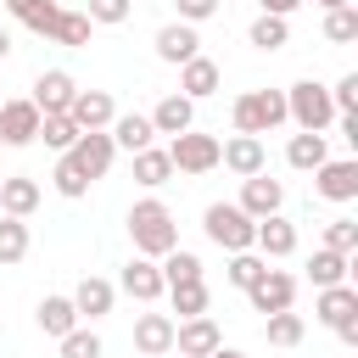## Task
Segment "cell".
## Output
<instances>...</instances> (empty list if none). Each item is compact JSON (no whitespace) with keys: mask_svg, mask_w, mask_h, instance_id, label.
<instances>
[{"mask_svg":"<svg viewBox=\"0 0 358 358\" xmlns=\"http://www.w3.org/2000/svg\"><path fill=\"white\" fill-rule=\"evenodd\" d=\"M129 235H134V257H168L173 246H179V224H173V207L168 201H157V196H145V201H134L129 207Z\"/></svg>","mask_w":358,"mask_h":358,"instance_id":"obj_1","label":"cell"},{"mask_svg":"<svg viewBox=\"0 0 358 358\" xmlns=\"http://www.w3.org/2000/svg\"><path fill=\"white\" fill-rule=\"evenodd\" d=\"M235 134H252V140H263L268 129H280L285 123V90H246V95H235Z\"/></svg>","mask_w":358,"mask_h":358,"instance_id":"obj_2","label":"cell"},{"mask_svg":"<svg viewBox=\"0 0 358 358\" xmlns=\"http://www.w3.org/2000/svg\"><path fill=\"white\" fill-rule=\"evenodd\" d=\"M285 117L302 129V134H324L330 123H336V106H330V90L324 84H313V78H302V84H291L285 90Z\"/></svg>","mask_w":358,"mask_h":358,"instance_id":"obj_3","label":"cell"},{"mask_svg":"<svg viewBox=\"0 0 358 358\" xmlns=\"http://www.w3.org/2000/svg\"><path fill=\"white\" fill-rule=\"evenodd\" d=\"M201 229H207V241L224 246V252H252V241H257V218H246L235 201H213V207L201 213Z\"/></svg>","mask_w":358,"mask_h":358,"instance_id":"obj_4","label":"cell"},{"mask_svg":"<svg viewBox=\"0 0 358 358\" xmlns=\"http://www.w3.org/2000/svg\"><path fill=\"white\" fill-rule=\"evenodd\" d=\"M168 162H173V173H213V168H218V140L185 129V134H173Z\"/></svg>","mask_w":358,"mask_h":358,"instance_id":"obj_5","label":"cell"},{"mask_svg":"<svg viewBox=\"0 0 358 358\" xmlns=\"http://www.w3.org/2000/svg\"><path fill=\"white\" fill-rule=\"evenodd\" d=\"M246 296H252V313H263V319H268V313H285V308L296 302V274H285V268H263L257 285H252Z\"/></svg>","mask_w":358,"mask_h":358,"instance_id":"obj_6","label":"cell"},{"mask_svg":"<svg viewBox=\"0 0 358 358\" xmlns=\"http://www.w3.org/2000/svg\"><path fill=\"white\" fill-rule=\"evenodd\" d=\"M173 347H179V358H207V352L224 347V330H218L213 313H196V319H179L173 324Z\"/></svg>","mask_w":358,"mask_h":358,"instance_id":"obj_7","label":"cell"},{"mask_svg":"<svg viewBox=\"0 0 358 358\" xmlns=\"http://www.w3.org/2000/svg\"><path fill=\"white\" fill-rule=\"evenodd\" d=\"M313 196H324V201H358V162L352 157L319 162L313 168Z\"/></svg>","mask_w":358,"mask_h":358,"instance_id":"obj_8","label":"cell"},{"mask_svg":"<svg viewBox=\"0 0 358 358\" xmlns=\"http://www.w3.org/2000/svg\"><path fill=\"white\" fill-rule=\"evenodd\" d=\"M67 117L78 123V134H101V129H112L117 106H112V95H106V90H78V95H73V106H67Z\"/></svg>","mask_w":358,"mask_h":358,"instance_id":"obj_9","label":"cell"},{"mask_svg":"<svg viewBox=\"0 0 358 358\" xmlns=\"http://www.w3.org/2000/svg\"><path fill=\"white\" fill-rule=\"evenodd\" d=\"M62 157H73V168H78L84 179H101V173L112 168L117 145H112V134L101 129V134H78V140H73V151H62Z\"/></svg>","mask_w":358,"mask_h":358,"instance_id":"obj_10","label":"cell"},{"mask_svg":"<svg viewBox=\"0 0 358 358\" xmlns=\"http://www.w3.org/2000/svg\"><path fill=\"white\" fill-rule=\"evenodd\" d=\"M218 162H224L229 173L252 179V173L268 168V151H263V140H252V134H229V140H218Z\"/></svg>","mask_w":358,"mask_h":358,"instance_id":"obj_11","label":"cell"},{"mask_svg":"<svg viewBox=\"0 0 358 358\" xmlns=\"http://www.w3.org/2000/svg\"><path fill=\"white\" fill-rule=\"evenodd\" d=\"M280 201H285V185H280V179H268V173L241 179V201H235V207H241L246 218H274Z\"/></svg>","mask_w":358,"mask_h":358,"instance_id":"obj_12","label":"cell"},{"mask_svg":"<svg viewBox=\"0 0 358 358\" xmlns=\"http://www.w3.org/2000/svg\"><path fill=\"white\" fill-rule=\"evenodd\" d=\"M39 140V106L22 95V101H6L0 106V145H34Z\"/></svg>","mask_w":358,"mask_h":358,"instance_id":"obj_13","label":"cell"},{"mask_svg":"<svg viewBox=\"0 0 358 358\" xmlns=\"http://www.w3.org/2000/svg\"><path fill=\"white\" fill-rule=\"evenodd\" d=\"M73 95H78V84H73V73H62V67H50V73H39L34 78V106H39V117H50V112H67L73 106Z\"/></svg>","mask_w":358,"mask_h":358,"instance_id":"obj_14","label":"cell"},{"mask_svg":"<svg viewBox=\"0 0 358 358\" xmlns=\"http://www.w3.org/2000/svg\"><path fill=\"white\" fill-rule=\"evenodd\" d=\"M117 285H123L134 302H157V296L168 291V285H162V268H157L151 257H129V263H123V274H117Z\"/></svg>","mask_w":358,"mask_h":358,"instance_id":"obj_15","label":"cell"},{"mask_svg":"<svg viewBox=\"0 0 358 358\" xmlns=\"http://www.w3.org/2000/svg\"><path fill=\"white\" fill-rule=\"evenodd\" d=\"M157 56H162V62H173V67H185L190 56H201L196 28H190V22H168V28H157Z\"/></svg>","mask_w":358,"mask_h":358,"instance_id":"obj_16","label":"cell"},{"mask_svg":"<svg viewBox=\"0 0 358 358\" xmlns=\"http://www.w3.org/2000/svg\"><path fill=\"white\" fill-rule=\"evenodd\" d=\"M218 84H224V73H218V62H207V56H190V62L179 67V95H185V101H207Z\"/></svg>","mask_w":358,"mask_h":358,"instance_id":"obj_17","label":"cell"},{"mask_svg":"<svg viewBox=\"0 0 358 358\" xmlns=\"http://www.w3.org/2000/svg\"><path fill=\"white\" fill-rule=\"evenodd\" d=\"M252 246L263 252V263H268V257H291V252H296V224L280 218V213H274V218H257V241H252Z\"/></svg>","mask_w":358,"mask_h":358,"instance_id":"obj_18","label":"cell"},{"mask_svg":"<svg viewBox=\"0 0 358 358\" xmlns=\"http://www.w3.org/2000/svg\"><path fill=\"white\" fill-rule=\"evenodd\" d=\"M112 302H117V285H112V280H101V274L78 280V291H73L78 319H106V313H112Z\"/></svg>","mask_w":358,"mask_h":358,"instance_id":"obj_19","label":"cell"},{"mask_svg":"<svg viewBox=\"0 0 358 358\" xmlns=\"http://www.w3.org/2000/svg\"><path fill=\"white\" fill-rule=\"evenodd\" d=\"M313 319L330 324V330L347 324V319H358V291H352V285H324L319 302H313Z\"/></svg>","mask_w":358,"mask_h":358,"instance_id":"obj_20","label":"cell"},{"mask_svg":"<svg viewBox=\"0 0 358 358\" xmlns=\"http://www.w3.org/2000/svg\"><path fill=\"white\" fill-rule=\"evenodd\" d=\"M134 347H140L145 358L173 352V319H168V313H140V319H134Z\"/></svg>","mask_w":358,"mask_h":358,"instance_id":"obj_21","label":"cell"},{"mask_svg":"<svg viewBox=\"0 0 358 358\" xmlns=\"http://www.w3.org/2000/svg\"><path fill=\"white\" fill-rule=\"evenodd\" d=\"M34 207H39V179H34V173L0 179V213H6V218H28Z\"/></svg>","mask_w":358,"mask_h":358,"instance_id":"obj_22","label":"cell"},{"mask_svg":"<svg viewBox=\"0 0 358 358\" xmlns=\"http://www.w3.org/2000/svg\"><path fill=\"white\" fill-rule=\"evenodd\" d=\"M190 123H196V101H185L179 90L151 106V129H157V134H185Z\"/></svg>","mask_w":358,"mask_h":358,"instance_id":"obj_23","label":"cell"},{"mask_svg":"<svg viewBox=\"0 0 358 358\" xmlns=\"http://www.w3.org/2000/svg\"><path fill=\"white\" fill-rule=\"evenodd\" d=\"M6 11H11L22 28H34V34L56 39V22H62V6H56V0H6Z\"/></svg>","mask_w":358,"mask_h":358,"instance_id":"obj_24","label":"cell"},{"mask_svg":"<svg viewBox=\"0 0 358 358\" xmlns=\"http://www.w3.org/2000/svg\"><path fill=\"white\" fill-rule=\"evenodd\" d=\"M34 319H39V330H45V336H56V341H62L67 330H78V308H73V296H45Z\"/></svg>","mask_w":358,"mask_h":358,"instance_id":"obj_25","label":"cell"},{"mask_svg":"<svg viewBox=\"0 0 358 358\" xmlns=\"http://www.w3.org/2000/svg\"><path fill=\"white\" fill-rule=\"evenodd\" d=\"M151 117H140V112H123V117H112V145H123V151H145L151 145Z\"/></svg>","mask_w":358,"mask_h":358,"instance_id":"obj_26","label":"cell"},{"mask_svg":"<svg viewBox=\"0 0 358 358\" xmlns=\"http://www.w3.org/2000/svg\"><path fill=\"white\" fill-rule=\"evenodd\" d=\"M347 268H352V257H341V252H330V246H319V252L308 257V274H313L319 291H324V285H347Z\"/></svg>","mask_w":358,"mask_h":358,"instance_id":"obj_27","label":"cell"},{"mask_svg":"<svg viewBox=\"0 0 358 358\" xmlns=\"http://www.w3.org/2000/svg\"><path fill=\"white\" fill-rule=\"evenodd\" d=\"M285 162H291V168H302V173H313L319 162H330V151H324V134H291V145H285Z\"/></svg>","mask_w":358,"mask_h":358,"instance_id":"obj_28","label":"cell"},{"mask_svg":"<svg viewBox=\"0 0 358 358\" xmlns=\"http://www.w3.org/2000/svg\"><path fill=\"white\" fill-rule=\"evenodd\" d=\"M134 179H140L145 190H157V185H168V179H173V162H168V151H157V145H145V151H134Z\"/></svg>","mask_w":358,"mask_h":358,"instance_id":"obj_29","label":"cell"},{"mask_svg":"<svg viewBox=\"0 0 358 358\" xmlns=\"http://www.w3.org/2000/svg\"><path fill=\"white\" fill-rule=\"evenodd\" d=\"M157 268H162V285H190V280H201V257L185 252V246H173Z\"/></svg>","mask_w":358,"mask_h":358,"instance_id":"obj_30","label":"cell"},{"mask_svg":"<svg viewBox=\"0 0 358 358\" xmlns=\"http://www.w3.org/2000/svg\"><path fill=\"white\" fill-rule=\"evenodd\" d=\"M28 257V218H6L0 213V268Z\"/></svg>","mask_w":358,"mask_h":358,"instance_id":"obj_31","label":"cell"},{"mask_svg":"<svg viewBox=\"0 0 358 358\" xmlns=\"http://www.w3.org/2000/svg\"><path fill=\"white\" fill-rule=\"evenodd\" d=\"M263 330H268V341H274V347H296V341L308 336L302 313H291V308H285V313H268V319H263Z\"/></svg>","mask_w":358,"mask_h":358,"instance_id":"obj_32","label":"cell"},{"mask_svg":"<svg viewBox=\"0 0 358 358\" xmlns=\"http://www.w3.org/2000/svg\"><path fill=\"white\" fill-rule=\"evenodd\" d=\"M324 39H330V45H352V39H358V6L324 11Z\"/></svg>","mask_w":358,"mask_h":358,"instance_id":"obj_33","label":"cell"},{"mask_svg":"<svg viewBox=\"0 0 358 358\" xmlns=\"http://www.w3.org/2000/svg\"><path fill=\"white\" fill-rule=\"evenodd\" d=\"M246 39H252L257 50H280V45L291 39V28H285V17H257V22L246 28Z\"/></svg>","mask_w":358,"mask_h":358,"instance_id":"obj_34","label":"cell"},{"mask_svg":"<svg viewBox=\"0 0 358 358\" xmlns=\"http://www.w3.org/2000/svg\"><path fill=\"white\" fill-rule=\"evenodd\" d=\"M39 134H45V145H56V151H73V140H78V123H73L67 112H50V117H39Z\"/></svg>","mask_w":358,"mask_h":358,"instance_id":"obj_35","label":"cell"},{"mask_svg":"<svg viewBox=\"0 0 358 358\" xmlns=\"http://www.w3.org/2000/svg\"><path fill=\"white\" fill-rule=\"evenodd\" d=\"M263 268H268V263H263L257 252H229V268H224V274H229V285H241V291H252Z\"/></svg>","mask_w":358,"mask_h":358,"instance_id":"obj_36","label":"cell"},{"mask_svg":"<svg viewBox=\"0 0 358 358\" xmlns=\"http://www.w3.org/2000/svg\"><path fill=\"white\" fill-rule=\"evenodd\" d=\"M168 296H173V313H179V319L207 313V285H201V280H190V285H168Z\"/></svg>","mask_w":358,"mask_h":358,"instance_id":"obj_37","label":"cell"},{"mask_svg":"<svg viewBox=\"0 0 358 358\" xmlns=\"http://www.w3.org/2000/svg\"><path fill=\"white\" fill-rule=\"evenodd\" d=\"M90 28H95V22H90L84 11H62V22H56V45H73V50H78V45H90Z\"/></svg>","mask_w":358,"mask_h":358,"instance_id":"obj_38","label":"cell"},{"mask_svg":"<svg viewBox=\"0 0 358 358\" xmlns=\"http://www.w3.org/2000/svg\"><path fill=\"white\" fill-rule=\"evenodd\" d=\"M324 246L341 252V257H352V252H358V224H352V218H330V224H324Z\"/></svg>","mask_w":358,"mask_h":358,"instance_id":"obj_39","label":"cell"},{"mask_svg":"<svg viewBox=\"0 0 358 358\" xmlns=\"http://www.w3.org/2000/svg\"><path fill=\"white\" fill-rule=\"evenodd\" d=\"M62 358H101V336L84 330V324L67 330V336H62Z\"/></svg>","mask_w":358,"mask_h":358,"instance_id":"obj_40","label":"cell"},{"mask_svg":"<svg viewBox=\"0 0 358 358\" xmlns=\"http://www.w3.org/2000/svg\"><path fill=\"white\" fill-rule=\"evenodd\" d=\"M50 179H56V190H62V196H67V201H78V196H84V190H90V179H84V173H78V168H73V157H62V162H56V173H50Z\"/></svg>","mask_w":358,"mask_h":358,"instance_id":"obj_41","label":"cell"},{"mask_svg":"<svg viewBox=\"0 0 358 358\" xmlns=\"http://www.w3.org/2000/svg\"><path fill=\"white\" fill-rule=\"evenodd\" d=\"M330 106H336V117H341V112H358V73L336 78V90H330Z\"/></svg>","mask_w":358,"mask_h":358,"instance_id":"obj_42","label":"cell"},{"mask_svg":"<svg viewBox=\"0 0 358 358\" xmlns=\"http://www.w3.org/2000/svg\"><path fill=\"white\" fill-rule=\"evenodd\" d=\"M84 17H90V22H123V17H129V0H90Z\"/></svg>","mask_w":358,"mask_h":358,"instance_id":"obj_43","label":"cell"},{"mask_svg":"<svg viewBox=\"0 0 358 358\" xmlns=\"http://www.w3.org/2000/svg\"><path fill=\"white\" fill-rule=\"evenodd\" d=\"M173 6H179V22H190V28H196L201 17H213V11H218V0H173Z\"/></svg>","mask_w":358,"mask_h":358,"instance_id":"obj_44","label":"cell"},{"mask_svg":"<svg viewBox=\"0 0 358 358\" xmlns=\"http://www.w3.org/2000/svg\"><path fill=\"white\" fill-rule=\"evenodd\" d=\"M257 6H263V17H291L302 0H257Z\"/></svg>","mask_w":358,"mask_h":358,"instance_id":"obj_45","label":"cell"},{"mask_svg":"<svg viewBox=\"0 0 358 358\" xmlns=\"http://www.w3.org/2000/svg\"><path fill=\"white\" fill-rule=\"evenodd\" d=\"M336 336H341L347 347H358V319H347V324H336Z\"/></svg>","mask_w":358,"mask_h":358,"instance_id":"obj_46","label":"cell"},{"mask_svg":"<svg viewBox=\"0 0 358 358\" xmlns=\"http://www.w3.org/2000/svg\"><path fill=\"white\" fill-rule=\"evenodd\" d=\"M6 56H11V34L0 28V62H6Z\"/></svg>","mask_w":358,"mask_h":358,"instance_id":"obj_47","label":"cell"},{"mask_svg":"<svg viewBox=\"0 0 358 358\" xmlns=\"http://www.w3.org/2000/svg\"><path fill=\"white\" fill-rule=\"evenodd\" d=\"M207 358H246V352H235V347H218V352H207Z\"/></svg>","mask_w":358,"mask_h":358,"instance_id":"obj_48","label":"cell"},{"mask_svg":"<svg viewBox=\"0 0 358 358\" xmlns=\"http://www.w3.org/2000/svg\"><path fill=\"white\" fill-rule=\"evenodd\" d=\"M319 6H324V11H336V6H352V0H319Z\"/></svg>","mask_w":358,"mask_h":358,"instance_id":"obj_49","label":"cell"}]
</instances>
